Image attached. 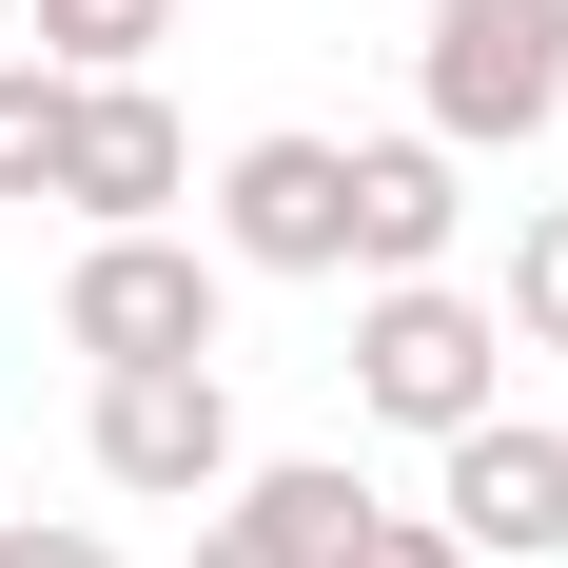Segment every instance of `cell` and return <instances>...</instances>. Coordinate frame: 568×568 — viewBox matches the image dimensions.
<instances>
[{"label":"cell","mask_w":568,"mask_h":568,"mask_svg":"<svg viewBox=\"0 0 568 568\" xmlns=\"http://www.w3.org/2000/svg\"><path fill=\"white\" fill-rule=\"evenodd\" d=\"M490 314H510V353H568V196L510 216V294H490Z\"/></svg>","instance_id":"11"},{"label":"cell","mask_w":568,"mask_h":568,"mask_svg":"<svg viewBox=\"0 0 568 568\" xmlns=\"http://www.w3.org/2000/svg\"><path fill=\"white\" fill-rule=\"evenodd\" d=\"M412 118L452 158H529L568 118V0H432L412 20Z\"/></svg>","instance_id":"3"},{"label":"cell","mask_w":568,"mask_h":568,"mask_svg":"<svg viewBox=\"0 0 568 568\" xmlns=\"http://www.w3.org/2000/svg\"><path fill=\"white\" fill-rule=\"evenodd\" d=\"M59 138H79V79L40 40H0V196H59Z\"/></svg>","instance_id":"10"},{"label":"cell","mask_w":568,"mask_h":568,"mask_svg":"<svg viewBox=\"0 0 568 568\" xmlns=\"http://www.w3.org/2000/svg\"><path fill=\"white\" fill-rule=\"evenodd\" d=\"M0 568H118L99 510H0Z\"/></svg>","instance_id":"13"},{"label":"cell","mask_w":568,"mask_h":568,"mask_svg":"<svg viewBox=\"0 0 568 568\" xmlns=\"http://www.w3.org/2000/svg\"><path fill=\"white\" fill-rule=\"evenodd\" d=\"M196 235H216L235 275H353V138H235L196 176Z\"/></svg>","instance_id":"5"},{"label":"cell","mask_w":568,"mask_h":568,"mask_svg":"<svg viewBox=\"0 0 568 568\" xmlns=\"http://www.w3.org/2000/svg\"><path fill=\"white\" fill-rule=\"evenodd\" d=\"M176 196H196V138H176V99H158V79H79L59 216H79V235H138V216H176Z\"/></svg>","instance_id":"7"},{"label":"cell","mask_w":568,"mask_h":568,"mask_svg":"<svg viewBox=\"0 0 568 568\" xmlns=\"http://www.w3.org/2000/svg\"><path fill=\"white\" fill-rule=\"evenodd\" d=\"M353 412L452 452L470 412H510V314L470 275H353Z\"/></svg>","instance_id":"1"},{"label":"cell","mask_w":568,"mask_h":568,"mask_svg":"<svg viewBox=\"0 0 568 568\" xmlns=\"http://www.w3.org/2000/svg\"><path fill=\"white\" fill-rule=\"evenodd\" d=\"M470 235V158L412 118V138H353V275H452Z\"/></svg>","instance_id":"8"},{"label":"cell","mask_w":568,"mask_h":568,"mask_svg":"<svg viewBox=\"0 0 568 568\" xmlns=\"http://www.w3.org/2000/svg\"><path fill=\"white\" fill-rule=\"evenodd\" d=\"M20 40H40L59 79H158V40H176V0H20Z\"/></svg>","instance_id":"9"},{"label":"cell","mask_w":568,"mask_h":568,"mask_svg":"<svg viewBox=\"0 0 568 568\" xmlns=\"http://www.w3.org/2000/svg\"><path fill=\"white\" fill-rule=\"evenodd\" d=\"M0 20H20V0H0Z\"/></svg>","instance_id":"15"},{"label":"cell","mask_w":568,"mask_h":568,"mask_svg":"<svg viewBox=\"0 0 568 568\" xmlns=\"http://www.w3.org/2000/svg\"><path fill=\"white\" fill-rule=\"evenodd\" d=\"M79 452H99L118 510H216L235 470H255V432H235L216 353H176V373H99V393H79Z\"/></svg>","instance_id":"4"},{"label":"cell","mask_w":568,"mask_h":568,"mask_svg":"<svg viewBox=\"0 0 568 568\" xmlns=\"http://www.w3.org/2000/svg\"><path fill=\"white\" fill-rule=\"evenodd\" d=\"M196 568H294L275 529H235V510H196Z\"/></svg>","instance_id":"14"},{"label":"cell","mask_w":568,"mask_h":568,"mask_svg":"<svg viewBox=\"0 0 568 568\" xmlns=\"http://www.w3.org/2000/svg\"><path fill=\"white\" fill-rule=\"evenodd\" d=\"M353 568H470V529H452V510H393V490H373V529H353Z\"/></svg>","instance_id":"12"},{"label":"cell","mask_w":568,"mask_h":568,"mask_svg":"<svg viewBox=\"0 0 568 568\" xmlns=\"http://www.w3.org/2000/svg\"><path fill=\"white\" fill-rule=\"evenodd\" d=\"M432 510L470 529V568H568V412H470L432 452Z\"/></svg>","instance_id":"6"},{"label":"cell","mask_w":568,"mask_h":568,"mask_svg":"<svg viewBox=\"0 0 568 568\" xmlns=\"http://www.w3.org/2000/svg\"><path fill=\"white\" fill-rule=\"evenodd\" d=\"M216 314H235V255L176 235V216L59 255V353H79V373H176V353H216Z\"/></svg>","instance_id":"2"}]
</instances>
